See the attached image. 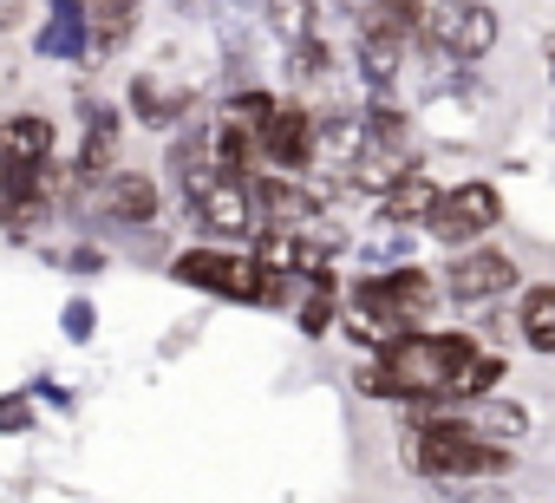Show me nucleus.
Returning <instances> with one entry per match:
<instances>
[{"instance_id": "f257e3e1", "label": "nucleus", "mask_w": 555, "mask_h": 503, "mask_svg": "<svg viewBox=\"0 0 555 503\" xmlns=\"http://www.w3.org/2000/svg\"><path fill=\"white\" fill-rule=\"evenodd\" d=\"M444 282L418 262H399V269H373L347 288V334L366 347V353H386L399 334L425 327V314L438 308Z\"/></svg>"}, {"instance_id": "f03ea898", "label": "nucleus", "mask_w": 555, "mask_h": 503, "mask_svg": "<svg viewBox=\"0 0 555 503\" xmlns=\"http://www.w3.org/2000/svg\"><path fill=\"white\" fill-rule=\"evenodd\" d=\"M412 470L431 477V483H464V477H509L516 470V451L496 444V438H477L470 418H451V412H412Z\"/></svg>"}, {"instance_id": "7ed1b4c3", "label": "nucleus", "mask_w": 555, "mask_h": 503, "mask_svg": "<svg viewBox=\"0 0 555 503\" xmlns=\"http://www.w3.org/2000/svg\"><path fill=\"white\" fill-rule=\"evenodd\" d=\"M496 40H503V21H496L490 0H431V14L418 27V47L438 60H457V66L490 60Z\"/></svg>"}, {"instance_id": "20e7f679", "label": "nucleus", "mask_w": 555, "mask_h": 503, "mask_svg": "<svg viewBox=\"0 0 555 503\" xmlns=\"http://www.w3.org/2000/svg\"><path fill=\"white\" fill-rule=\"evenodd\" d=\"M183 209H190L216 242H255V235H261V216H255V190H248V177L203 170L196 183H183Z\"/></svg>"}, {"instance_id": "39448f33", "label": "nucleus", "mask_w": 555, "mask_h": 503, "mask_svg": "<svg viewBox=\"0 0 555 503\" xmlns=\"http://www.w3.org/2000/svg\"><path fill=\"white\" fill-rule=\"evenodd\" d=\"M118 157H125V112L105 105V99H92V92L79 86V157H73V164H79V203L99 196V190L125 170Z\"/></svg>"}, {"instance_id": "423d86ee", "label": "nucleus", "mask_w": 555, "mask_h": 503, "mask_svg": "<svg viewBox=\"0 0 555 503\" xmlns=\"http://www.w3.org/2000/svg\"><path fill=\"white\" fill-rule=\"evenodd\" d=\"M496 222H503V196H496V183L464 177V183H451V190L438 196V209L425 216V235L444 242V248H477Z\"/></svg>"}, {"instance_id": "0eeeda50", "label": "nucleus", "mask_w": 555, "mask_h": 503, "mask_svg": "<svg viewBox=\"0 0 555 503\" xmlns=\"http://www.w3.org/2000/svg\"><path fill=\"white\" fill-rule=\"evenodd\" d=\"M261 157H268V170L308 177L321 164V112H308L301 99H282V112L261 125Z\"/></svg>"}, {"instance_id": "6e6552de", "label": "nucleus", "mask_w": 555, "mask_h": 503, "mask_svg": "<svg viewBox=\"0 0 555 503\" xmlns=\"http://www.w3.org/2000/svg\"><path fill=\"white\" fill-rule=\"evenodd\" d=\"M444 295L451 301H503L516 295V262L503 256V248H457V262L444 269Z\"/></svg>"}, {"instance_id": "1a4fd4ad", "label": "nucleus", "mask_w": 555, "mask_h": 503, "mask_svg": "<svg viewBox=\"0 0 555 503\" xmlns=\"http://www.w3.org/2000/svg\"><path fill=\"white\" fill-rule=\"evenodd\" d=\"M40 60H92V0H47V21L34 27Z\"/></svg>"}, {"instance_id": "9d476101", "label": "nucleus", "mask_w": 555, "mask_h": 503, "mask_svg": "<svg viewBox=\"0 0 555 503\" xmlns=\"http://www.w3.org/2000/svg\"><path fill=\"white\" fill-rule=\"evenodd\" d=\"M164 216V183L151 170H118L99 190V222H125V229H151Z\"/></svg>"}, {"instance_id": "9b49d317", "label": "nucleus", "mask_w": 555, "mask_h": 503, "mask_svg": "<svg viewBox=\"0 0 555 503\" xmlns=\"http://www.w3.org/2000/svg\"><path fill=\"white\" fill-rule=\"evenodd\" d=\"M438 196H444V183H438L431 170H405L399 183H386V190L373 196V216L392 222V229H425V216L438 209Z\"/></svg>"}, {"instance_id": "f8f14e48", "label": "nucleus", "mask_w": 555, "mask_h": 503, "mask_svg": "<svg viewBox=\"0 0 555 503\" xmlns=\"http://www.w3.org/2000/svg\"><path fill=\"white\" fill-rule=\"evenodd\" d=\"M60 151V125L47 112H0V164H47Z\"/></svg>"}, {"instance_id": "ddd939ff", "label": "nucleus", "mask_w": 555, "mask_h": 503, "mask_svg": "<svg viewBox=\"0 0 555 503\" xmlns=\"http://www.w3.org/2000/svg\"><path fill=\"white\" fill-rule=\"evenodd\" d=\"M131 112L144 131H177L190 125V86H164L157 73H138L131 79Z\"/></svg>"}, {"instance_id": "4468645a", "label": "nucleus", "mask_w": 555, "mask_h": 503, "mask_svg": "<svg viewBox=\"0 0 555 503\" xmlns=\"http://www.w3.org/2000/svg\"><path fill=\"white\" fill-rule=\"evenodd\" d=\"M516 334H522L529 353H548L555 360V288L548 282H535V288L516 295Z\"/></svg>"}, {"instance_id": "2eb2a0df", "label": "nucleus", "mask_w": 555, "mask_h": 503, "mask_svg": "<svg viewBox=\"0 0 555 503\" xmlns=\"http://www.w3.org/2000/svg\"><path fill=\"white\" fill-rule=\"evenodd\" d=\"M216 170H229V177H255V170H268V157H261V131H248V125H235V118H216Z\"/></svg>"}, {"instance_id": "dca6fc26", "label": "nucleus", "mask_w": 555, "mask_h": 503, "mask_svg": "<svg viewBox=\"0 0 555 503\" xmlns=\"http://www.w3.org/2000/svg\"><path fill=\"white\" fill-rule=\"evenodd\" d=\"M464 418H470V431H477V438H496V444H522V438H529V412H522V405H509V399H490V392H483V399H470V405H464Z\"/></svg>"}, {"instance_id": "f3484780", "label": "nucleus", "mask_w": 555, "mask_h": 503, "mask_svg": "<svg viewBox=\"0 0 555 503\" xmlns=\"http://www.w3.org/2000/svg\"><path fill=\"white\" fill-rule=\"evenodd\" d=\"M261 21L282 47H301L321 34V0H261Z\"/></svg>"}, {"instance_id": "a211bd4d", "label": "nucleus", "mask_w": 555, "mask_h": 503, "mask_svg": "<svg viewBox=\"0 0 555 503\" xmlns=\"http://www.w3.org/2000/svg\"><path fill=\"white\" fill-rule=\"evenodd\" d=\"M399 60H405V40H386V34H360V79L366 92H392L399 86Z\"/></svg>"}, {"instance_id": "6ab92c4d", "label": "nucleus", "mask_w": 555, "mask_h": 503, "mask_svg": "<svg viewBox=\"0 0 555 503\" xmlns=\"http://www.w3.org/2000/svg\"><path fill=\"white\" fill-rule=\"evenodd\" d=\"M274 112H282V99H274L268 86H242V92H229V105H222V118H235V125H248V131H261Z\"/></svg>"}, {"instance_id": "aec40b11", "label": "nucleus", "mask_w": 555, "mask_h": 503, "mask_svg": "<svg viewBox=\"0 0 555 503\" xmlns=\"http://www.w3.org/2000/svg\"><path fill=\"white\" fill-rule=\"evenodd\" d=\"M288 73L301 79V86H314V79H327L334 73V47L314 34V40H301V47H288Z\"/></svg>"}, {"instance_id": "412c9836", "label": "nucleus", "mask_w": 555, "mask_h": 503, "mask_svg": "<svg viewBox=\"0 0 555 503\" xmlns=\"http://www.w3.org/2000/svg\"><path fill=\"white\" fill-rule=\"evenodd\" d=\"M34 425H40L34 386H27V392H0V438H21V431H34Z\"/></svg>"}, {"instance_id": "4be33fe9", "label": "nucleus", "mask_w": 555, "mask_h": 503, "mask_svg": "<svg viewBox=\"0 0 555 503\" xmlns=\"http://www.w3.org/2000/svg\"><path fill=\"white\" fill-rule=\"evenodd\" d=\"M496 379H503V353H477V360H470V373H464V386H457V405H470V399L496 392Z\"/></svg>"}, {"instance_id": "5701e85b", "label": "nucleus", "mask_w": 555, "mask_h": 503, "mask_svg": "<svg viewBox=\"0 0 555 503\" xmlns=\"http://www.w3.org/2000/svg\"><path fill=\"white\" fill-rule=\"evenodd\" d=\"M60 334H66V340H73V347H86V340H92V334H99V308H92V301H86V295H73V301H66V308H60Z\"/></svg>"}, {"instance_id": "b1692460", "label": "nucleus", "mask_w": 555, "mask_h": 503, "mask_svg": "<svg viewBox=\"0 0 555 503\" xmlns=\"http://www.w3.org/2000/svg\"><path fill=\"white\" fill-rule=\"evenodd\" d=\"M66 269H73V275H99V269H105V248H99V242H79L73 256H66Z\"/></svg>"}, {"instance_id": "393cba45", "label": "nucleus", "mask_w": 555, "mask_h": 503, "mask_svg": "<svg viewBox=\"0 0 555 503\" xmlns=\"http://www.w3.org/2000/svg\"><path fill=\"white\" fill-rule=\"evenodd\" d=\"M542 60H548V73H555V34H548V47H542Z\"/></svg>"}, {"instance_id": "a878e982", "label": "nucleus", "mask_w": 555, "mask_h": 503, "mask_svg": "<svg viewBox=\"0 0 555 503\" xmlns=\"http://www.w3.org/2000/svg\"><path fill=\"white\" fill-rule=\"evenodd\" d=\"M0 8H21V0H0Z\"/></svg>"}]
</instances>
